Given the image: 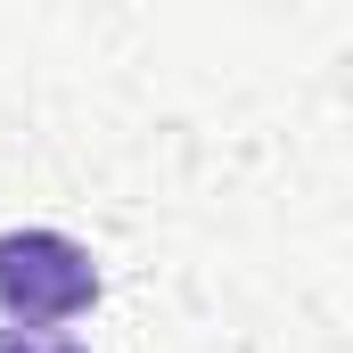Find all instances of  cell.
<instances>
[{"label":"cell","instance_id":"cell-1","mask_svg":"<svg viewBox=\"0 0 353 353\" xmlns=\"http://www.w3.org/2000/svg\"><path fill=\"white\" fill-rule=\"evenodd\" d=\"M99 304V263L66 230H0V312L8 329H58Z\"/></svg>","mask_w":353,"mask_h":353},{"label":"cell","instance_id":"cell-2","mask_svg":"<svg viewBox=\"0 0 353 353\" xmlns=\"http://www.w3.org/2000/svg\"><path fill=\"white\" fill-rule=\"evenodd\" d=\"M0 353H90L66 329H0Z\"/></svg>","mask_w":353,"mask_h":353}]
</instances>
